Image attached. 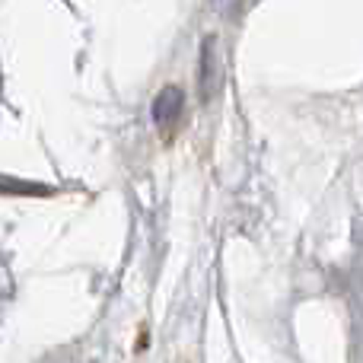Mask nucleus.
I'll use <instances>...</instances> for the list:
<instances>
[{
  "instance_id": "f03ea898",
  "label": "nucleus",
  "mask_w": 363,
  "mask_h": 363,
  "mask_svg": "<svg viewBox=\"0 0 363 363\" xmlns=\"http://www.w3.org/2000/svg\"><path fill=\"white\" fill-rule=\"evenodd\" d=\"M182 106H185L182 89L179 86H163V93H160L157 102H153V121H157V128H160L163 138H169V134L176 131V125L182 118Z\"/></svg>"
},
{
  "instance_id": "f257e3e1",
  "label": "nucleus",
  "mask_w": 363,
  "mask_h": 363,
  "mask_svg": "<svg viewBox=\"0 0 363 363\" xmlns=\"http://www.w3.org/2000/svg\"><path fill=\"white\" fill-rule=\"evenodd\" d=\"M220 55H217V35H207L201 45V64H198V93L201 102H211L220 89Z\"/></svg>"
}]
</instances>
